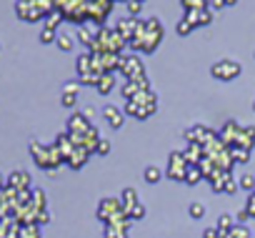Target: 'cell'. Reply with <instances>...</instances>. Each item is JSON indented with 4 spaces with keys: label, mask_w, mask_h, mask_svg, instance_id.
<instances>
[{
    "label": "cell",
    "mask_w": 255,
    "mask_h": 238,
    "mask_svg": "<svg viewBox=\"0 0 255 238\" xmlns=\"http://www.w3.org/2000/svg\"><path fill=\"white\" fill-rule=\"evenodd\" d=\"M245 211L250 213V218H255V191L248 196V203H245Z\"/></svg>",
    "instance_id": "43"
},
{
    "label": "cell",
    "mask_w": 255,
    "mask_h": 238,
    "mask_svg": "<svg viewBox=\"0 0 255 238\" xmlns=\"http://www.w3.org/2000/svg\"><path fill=\"white\" fill-rule=\"evenodd\" d=\"M235 223H238V221H235V216H233V213H223V216L218 218V226H215V228H218L220 233H228Z\"/></svg>",
    "instance_id": "31"
},
{
    "label": "cell",
    "mask_w": 255,
    "mask_h": 238,
    "mask_svg": "<svg viewBox=\"0 0 255 238\" xmlns=\"http://www.w3.org/2000/svg\"><path fill=\"white\" fill-rule=\"evenodd\" d=\"M228 5V0H208V8L210 10H223Z\"/></svg>",
    "instance_id": "44"
},
{
    "label": "cell",
    "mask_w": 255,
    "mask_h": 238,
    "mask_svg": "<svg viewBox=\"0 0 255 238\" xmlns=\"http://www.w3.org/2000/svg\"><path fill=\"white\" fill-rule=\"evenodd\" d=\"M218 133L213 131V128H208V126H190L188 131H185V141L188 143H198V146H208L213 138H215Z\"/></svg>",
    "instance_id": "10"
},
{
    "label": "cell",
    "mask_w": 255,
    "mask_h": 238,
    "mask_svg": "<svg viewBox=\"0 0 255 238\" xmlns=\"http://www.w3.org/2000/svg\"><path fill=\"white\" fill-rule=\"evenodd\" d=\"M230 153H233V161L235 163H248L250 161V151H245V148H233Z\"/></svg>",
    "instance_id": "37"
},
{
    "label": "cell",
    "mask_w": 255,
    "mask_h": 238,
    "mask_svg": "<svg viewBox=\"0 0 255 238\" xmlns=\"http://www.w3.org/2000/svg\"><path fill=\"white\" fill-rule=\"evenodd\" d=\"M183 156H185L188 166H198V163L205 158V151H203V146H198V143H188L185 151H183Z\"/></svg>",
    "instance_id": "21"
},
{
    "label": "cell",
    "mask_w": 255,
    "mask_h": 238,
    "mask_svg": "<svg viewBox=\"0 0 255 238\" xmlns=\"http://www.w3.org/2000/svg\"><path fill=\"white\" fill-rule=\"evenodd\" d=\"M103 118H105V123H108L113 131H118V128H123V123H125V110L118 108V105H105V108H103Z\"/></svg>",
    "instance_id": "13"
},
{
    "label": "cell",
    "mask_w": 255,
    "mask_h": 238,
    "mask_svg": "<svg viewBox=\"0 0 255 238\" xmlns=\"http://www.w3.org/2000/svg\"><path fill=\"white\" fill-rule=\"evenodd\" d=\"M80 113H83L85 118H90V121H93V115H95V108H93V105H85V108H83Z\"/></svg>",
    "instance_id": "48"
},
{
    "label": "cell",
    "mask_w": 255,
    "mask_h": 238,
    "mask_svg": "<svg viewBox=\"0 0 255 238\" xmlns=\"http://www.w3.org/2000/svg\"><path fill=\"white\" fill-rule=\"evenodd\" d=\"M100 141H103V136H100V131L93 126V128H90V131L83 136V143H80V146H83V148H85V151L93 156V153H98V146H100Z\"/></svg>",
    "instance_id": "20"
},
{
    "label": "cell",
    "mask_w": 255,
    "mask_h": 238,
    "mask_svg": "<svg viewBox=\"0 0 255 238\" xmlns=\"http://www.w3.org/2000/svg\"><path fill=\"white\" fill-rule=\"evenodd\" d=\"M138 3H145V0H138Z\"/></svg>",
    "instance_id": "52"
},
{
    "label": "cell",
    "mask_w": 255,
    "mask_h": 238,
    "mask_svg": "<svg viewBox=\"0 0 255 238\" xmlns=\"http://www.w3.org/2000/svg\"><path fill=\"white\" fill-rule=\"evenodd\" d=\"M193 30H195V25H193V23H190L185 15H183V18L175 23V33H178V35H190Z\"/></svg>",
    "instance_id": "34"
},
{
    "label": "cell",
    "mask_w": 255,
    "mask_h": 238,
    "mask_svg": "<svg viewBox=\"0 0 255 238\" xmlns=\"http://www.w3.org/2000/svg\"><path fill=\"white\" fill-rule=\"evenodd\" d=\"M133 103H138V105H148V108H158V93H153L150 88H148V90H140V93L133 98Z\"/></svg>",
    "instance_id": "25"
},
{
    "label": "cell",
    "mask_w": 255,
    "mask_h": 238,
    "mask_svg": "<svg viewBox=\"0 0 255 238\" xmlns=\"http://www.w3.org/2000/svg\"><path fill=\"white\" fill-rule=\"evenodd\" d=\"M78 90H80V83L78 80H70V83L63 85V95H60L63 108H75L78 105Z\"/></svg>",
    "instance_id": "15"
},
{
    "label": "cell",
    "mask_w": 255,
    "mask_h": 238,
    "mask_svg": "<svg viewBox=\"0 0 255 238\" xmlns=\"http://www.w3.org/2000/svg\"><path fill=\"white\" fill-rule=\"evenodd\" d=\"M138 23H140V18H130V15H125V18H120L118 23H115V30L130 43L133 40V35H135V30H138Z\"/></svg>",
    "instance_id": "14"
},
{
    "label": "cell",
    "mask_w": 255,
    "mask_h": 238,
    "mask_svg": "<svg viewBox=\"0 0 255 238\" xmlns=\"http://www.w3.org/2000/svg\"><path fill=\"white\" fill-rule=\"evenodd\" d=\"M115 3H128V0H115Z\"/></svg>",
    "instance_id": "51"
},
{
    "label": "cell",
    "mask_w": 255,
    "mask_h": 238,
    "mask_svg": "<svg viewBox=\"0 0 255 238\" xmlns=\"http://www.w3.org/2000/svg\"><path fill=\"white\" fill-rule=\"evenodd\" d=\"M90 128H93V121H90V118H85L80 110H75V113H70V115H68V133L73 136L75 146H80V143H83V136H85Z\"/></svg>",
    "instance_id": "6"
},
{
    "label": "cell",
    "mask_w": 255,
    "mask_h": 238,
    "mask_svg": "<svg viewBox=\"0 0 255 238\" xmlns=\"http://www.w3.org/2000/svg\"><path fill=\"white\" fill-rule=\"evenodd\" d=\"M8 186H13L15 191H30V173H25V171L8 173Z\"/></svg>",
    "instance_id": "18"
},
{
    "label": "cell",
    "mask_w": 255,
    "mask_h": 238,
    "mask_svg": "<svg viewBox=\"0 0 255 238\" xmlns=\"http://www.w3.org/2000/svg\"><path fill=\"white\" fill-rule=\"evenodd\" d=\"M95 213H98V218L103 223H110V221H115L120 216H128L125 208H123V203H120V196H105V198H100Z\"/></svg>",
    "instance_id": "4"
},
{
    "label": "cell",
    "mask_w": 255,
    "mask_h": 238,
    "mask_svg": "<svg viewBox=\"0 0 255 238\" xmlns=\"http://www.w3.org/2000/svg\"><path fill=\"white\" fill-rule=\"evenodd\" d=\"M113 88H115V73H105V75H100V80H98L95 90H98L100 95H110V93H113Z\"/></svg>",
    "instance_id": "24"
},
{
    "label": "cell",
    "mask_w": 255,
    "mask_h": 238,
    "mask_svg": "<svg viewBox=\"0 0 255 238\" xmlns=\"http://www.w3.org/2000/svg\"><path fill=\"white\" fill-rule=\"evenodd\" d=\"M55 38H58V33H55V30H48V28H43V30H40V43H45V45H48V43H55Z\"/></svg>",
    "instance_id": "41"
},
{
    "label": "cell",
    "mask_w": 255,
    "mask_h": 238,
    "mask_svg": "<svg viewBox=\"0 0 255 238\" xmlns=\"http://www.w3.org/2000/svg\"><path fill=\"white\" fill-rule=\"evenodd\" d=\"M148 88H150V80H148V75H143V78H138V80H125L123 88H120V93H123L125 100H133L140 90H148Z\"/></svg>",
    "instance_id": "12"
},
{
    "label": "cell",
    "mask_w": 255,
    "mask_h": 238,
    "mask_svg": "<svg viewBox=\"0 0 255 238\" xmlns=\"http://www.w3.org/2000/svg\"><path fill=\"white\" fill-rule=\"evenodd\" d=\"M125 115H133V118H140V121H145V118H150L155 113V108H148V105H138L133 100H125Z\"/></svg>",
    "instance_id": "16"
},
{
    "label": "cell",
    "mask_w": 255,
    "mask_h": 238,
    "mask_svg": "<svg viewBox=\"0 0 255 238\" xmlns=\"http://www.w3.org/2000/svg\"><path fill=\"white\" fill-rule=\"evenodd\" d=\"M75 68H78V75L93 73V55H90V53H80L78 60H75Z\"/></svg>",
    "instance_id": "26"
},
{
    "label": "cell",
    "mask_w": 255,
    "mask_h": 238,
    "mask_svg": "<svg viewBox=\"0 0 255 238\" xmlns=\"http://www.w3.org/2000/svg\"><path fill=\"white\" fill-rule=\"evenodd\" d=\"M128 15L130 18H140V10H143V3H138V0H128Z\"/></svg>",
    "instance_id": "36"
},
{
    "label": "cell",
    "mask_w": 255,
    "mask_h": 238,
    "mask_svg": "<svg viewBox=\"0 0 255 238\" xmlns=\"http://www.w3.org/2000/svg\"><path fill=\"white\" fill-rule=\"evenodd\" d=\"M55 146H58V151L63 153V158H65V163H68V158L73 156V151L78 148V146H75V141H73V136H70L68 131H65V133H60V136L55 138Z\"/></svg>",
    "instance_id": "17"
},
{
    "label": "cell",
    "mask_w": 255,
    "mask_h": 238,
    "mask_svg": "<svg viewBox=\"0 0 255 238\" xmlns=\"http://www.w3.org/2000/svg\"><path fill=\"white\" fill-rule=\"evenodd\" d=\"M45 223H50V213L48 211H40L38 213V226H45Z\"/></svg>",
    "instance_id": "47"
},
{
    "label": "cell",
    "mask_w": 255,
    "mask_h": 238,
    "mask_svg": "<svg viewBox=\"0 0 255 238\" xmlns=\"http://www.w3.org/2000/svg\"><path fill=\"white\" fill-rule=\"evenodd\" d=\"M130 218L128 216H120L110 223H105V238H128V233H130Z\"/></svg>",
    "instance_id": "11"
},
{
    "label": "cell",
    "mask_w": 255,
    "mask_h": 238,
    "mask_svg": "<svg viewBox=\"0 0 255 238\" xmlns=\"http://www.w3.org/2000/svg\"><path fill=\"white\" fill-rule=\"evenodd\" d=\"M120 203H123V208H125V213H130L138 203H140V198H138V191L135 188H125L123 193H120Z\"/></svg>",
    "instance_id": "23"
},
{
    "label": "cell",
    "mask_w": 255,
    "mask_h": 238,
    "mask_svg": "<svg viewBox=\"0 0 255 238\" xmlns=\"http://www.w3.org/2000/svg\"><path fill=\"white\" fill-rule=\"evenodd\" d=\"M143 178H145V183L155 186V183L163 178V171H160L158 166H145V171H143Z\"/></svg>",
    "instance_id": "29"
},
{
    "label": "cell",
    "mask_w": 255,
    "mask_h": 238,
    "mask_svg": "<svg viewBox=\"0 0 255 238\" xmlns=\"http://www.w3.org/2000/svg\"><path fill=\"white\" fill-rule=\"evenodd\" d=\"M163 40V23L158 18H145V35L140 43H133L128 48H133L135 53H153Z\"/></svg>",
    "instance_id": "3"
},
{
    "label": "cell",
    "mask_w": 255,
    "mask_h": 238,
    "mask_svg": "<svg viewBox=\"0 0 255 238\" xmlns=\"http://www.w3.org/2000/svg\"><path fill=\"white\" fill-rule=\"evenodd\" d=\"M55 45H58L63 53H70V50H73V45H75V40H73L68 33H58V38H55Z\"/></svg>",
    "instance_id": "32"
},
{
    "label": "cell",
    "mask_w": 255,
    "mask_h": 238,
    "mask_svg": "<svg viewBox=\"0 0 255 238\" xmlns=\"http://www.w3.org/2000/svg\"><path fill=\"white\" fill-rule=\"evenodd\" d=\"M238 188H240V183H238V181L233 178V173H230V176H228V181H225V193H235Z\"/></svg>",
    "instance_id": "42"
},
{
    "label": "cell",
    "mask_w": 255,
    "mask_h": 238,
    "mask_svg": "<svg viewBox=\"0 0 255 238\" xmlns=\"http://www.w3.org/2000/svg\"><path fill=\"white\" fill-rule=\"evenodd\" d=\"M98 153H100V156H108V153H110V141H105V138H103V141H100V146H98Z\"/></svg>",
    "instance_id": "46"
},
{
    "label": "cell",
    "mask_w": 255,
    "mask_h": 238,
    "mask_svg": "<svg viewBox=\"0 0 255 238\" xmlns=\"http://www.w3.org/2000/svg\"><path fill=\"white\" fill-rule=\"evenodd\" d=\"M63 20H65V18H63V15H60V13L55 10V13H50V15H48V18L43 20V23H45L43 28H48V30H55V33H58V25H60Z\"/></svg>",
    "instance_id": "33"
},
{
    "label": "cell",
    "mask_w": 255,
    "mask_h": 238,
    "mask_svg": "<svg viewBox=\"0 0 255 238\" xmlns=\"http://www.w3.org/2000/svg\"><path fill=\"white\" fill-rule=\"evenodd\" d=\"M50 13H55L53 0H18L15 3V15L25 23H38L45 20Z\"/></svg>",
    "instance_id": "2"
},
{
    "label": "cell",
    "mask_w": 255,
    "mask_h": 238,
    "mask_svg": "<svg viewBox=\"0 0 255 238\" xmlns=\"http://www.w3.org/2000/svg\"><path fill=\"white\" fill-rule=\"evenodd\" d=\"M30 203H33L38 211H48V198H45V191H43V188H35V191H33Z\"/></svg>",
    "instance_id": "30"
},
{
    "label": "cell",
    "mask_w": 255,
    "mask_h": 238,
    "mask_svg": "<svg viewBox=\"0 0 255 238\" xmlns=\"http://www.w3.org/2000/svg\"><path fill=\"white\" fill-rule=\"evenodd\" d=\"M185 18L195 28H203V25H210L213 23V10L210 8H205V10H190V13H185Z\"/></svg>",
    "instance_id": "19"
},
{
    "label": "cell",
    "mask_w": 255,
    "mask_h": 238,
    "mask_svg": "<svg viewBox=\"0 0 255 238\" xmlns=\"http://www.w3.org/2000/svg\"><path fill=\"white\" fill-rule=\"evenodd\" d=\"M88 158H90V153H88L83 146H78V148L73 151V156L68 158V168H73V171H80V168L88 163Z\"/></svg>",
    "instance_id": "22"
},
{
    "label": "cell",
    "mask_w": 255,
    "mask_h": 238,
    "mask_svg": "<svg viewBox=\"0 0 255 238\" xmlns=\"http://www.w3.org/2000/svg\"><path fill=\"white\" fill-rule=\"evenodd\" d=\"M188 213H190V218H203V216H205V206L198 203V201H193V203L188 206Z\"/></svg>",
    "instance_id": "38"
},
{
    "label": "cell",
    "mask_w": 255,
    "mask_h": 238,
    "mask_svg": "<svg viewBox=\"0 0 255 238\" xmlns=\"http://www.w3.org/2000/svg\"><path fill=\"white\" fill-rule=\"evenodd\" d=\"M118 73L125 78V80H138L145 75V65L138 55H123V63L118 68Z\"/></svg>",
    "instance_id": "8"
},
{
    "label": "cell",
    "mask_w": 255,
    "mask_h": 238,
    "mask_svg": "<svg viewBox=\"0 0 255 238\" xmlns=\"http://www.w3.org/2000/svg\"><path fill=\"white\" fill-rule=\"evenodd\" d=\"M248 218H250V213H248L245 208H243V211H238V216H235V221H238V223H243V221H248Z\"/></svg>",
    "instance_id": "49"
},
{
    "label": "cell",
    "mask_w": 255,
    "mask_h": 238,
    "mask_svg": "<svg viewBox=\"0 0 255 238\" xmlns=\"http://www.w3.org/2000/svg\"><path fill=\"white\" fill-rule=\"evenodd\" d=\"M188 161L183 156V151H170L168 156V168H165V176L170 181H185V173H188Z\"/></svg>",
    "instance_id": "7"
},
{
    "label": "cell",
    "mask_w": 255,
    "mask_h": 238,
    "mask_svg": "<svg viewBox=\"0 0 255 238\" xmlns=\"http://www.w3.org/2000/svg\"><path fill=\"white\" fill-rule=\"evenodd\" d=\"M238 148H245V151H253V148H255V126H245L243 141H240Z\"/></svg>",
    "instance_id": "27"
},
{
    "label": "cell",
    "mask_w": 255,
    "mask_h": 238,
    "mask_svg": "<svg viewBox=\"0 0 255 238\" xmlns=\"http://www.w3.org/2000/svg\"><path fill=\"white\" fill-rule=\"evenodd\" d=\"M30 156H33V161H35V166L38 168H43V171H48V173H55L63 163H65V158H63V153L58 151V146L55 143H50V146H43L40 141H30Z\"/></svg>",
    "instance_id": "1"
},
{
    "label": "cell",
    "mask_w": 255,
    "mask_h": 238,
    "mask_svg": "<svg viewBox=\"0 0 255 238\" xmlns=\"http://www.w3.org/2000/svg\"><path fill=\"white\" fill-rule=\"evenodd\" d=\"M240 73H243V65H240L238 60H230V58H223V60H218V63L210 65V75H213L215 80L230 83V80L240 78Z\"/></svg>",
    "instance_id": "5"
},
{
    "label": "cell",
    "mask_w": 255,
    "mask_h": 238,
    "mask_svg": "<svg viewBox=\"0 0 255 238\" xmlns=\"http://www.w3.org/2000/svg\"><path fill=\"white\" fill-rule=\"evenodd\" d=\"M128 218H130V221H140V218H145V206H143V203H138L130 213H128Z\"/></svg>",
    "instance_id": "40"
},
{
    "label": "cell",
    "mask_w": 255,
    "mask_h": 238,
    "mask_svg": "<svg viewBox=\"0 0 255 238\" xmlns=\"http://www.w3.org/2000/svg\"><path fill=\"white\" fill-rule=\"evenodd\" d=\"M220 236H223V233H220V231H218L215 226H213V228H205V231H203V238H220Z\"/></svg>",
    "instance_id": "45"
},
{
    "label": "cell",
    "mask_w": 255,
    "mask_h": 238,
    "mask_svg": "<svg viewBox=\"0 0 255 238\" xmlns=\"http://www.w3.org/2000/svg\"><path fill=\"white\" fill-rule=\"evenodd\" d=\"M238 183H240V188H243V191H248V193H253V191H255V176H250V173H245Z\"/></svg>",
    "instance_id": "39"
},
{
    "label": "cell",
    "mask_w": 255,
    "mask_h": 238,
    "mask_svg": "<svg viewBox=\"0 0 255 238\" xmlns=\"http://www.w3.org/2000/svg\"><path fill=\"white\" fill-rule=\"evenodd\" d=\"M238 3V0H228V5H235Z\"/></svg>",
    "instance_id": "50"
},
{
    "label": "cell",
    "mask_w": 255,
    "mask_h": 238,
    "mask_svg": "<svg viewBox=\"0 0 255 238\" xmlns=\"http://www.w3.org/2000/svg\"><path fill=\"white\" fill-rule=\"evenodd\" d=\"M198 181H203V173H200L198 166H190L188 173H185V183H188V186H195Z\"/></svg>",
    "instance_id": "35"
},
{
    "label": "cell",
    "mask_w": 255,
    "mask_h": 238,
    "mask_svg": "<svg viewBox=\"0 0 255 238\" xmlns=\"http://www.w3.org/2000/svg\"><path fill=\"white\" fill-rule=\"evenodd\" d=\"M98 30H100V28H98ZM98 30H90V28H88V25L83 23V25H80V30H78V40H80L83 45H88V48H90V43L95 40Z\"/></svg>",
    "instance_id": "28"
},
{
    "label": "cell",
    "mask_w": 255,
    "mask_h": 238,
    "mask_svg": "<svg viewBox=\"0 0 255 238\" xmlns=\"http://www.w3.org/2000/svg\"><path fill=\"white\" fill-rule=\"evenodd\" d=\"M243 131H245V126H240L238 121H225V126L218 131V136H220V141L233 151V148L240 146V141H243Z\"/></svg>",
    "instance_id": "9"
}]
</instances>
